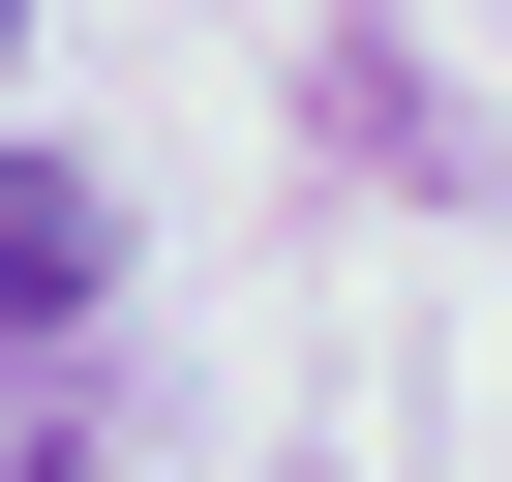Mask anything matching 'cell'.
<instances>
[{
	"label": "cell",
	"mask_w": 512,
	"mask_h": 482,
	"mask_svg": "<svg viewBox=\"0 0 512 482\" xmlns=\"http://www.w3.org/2000/svg\"><path fill=\"white\" fill-rule=\"evenodd\" d=\"M0 31H31V0H0Z\"/></svg>",
	"instance_id": "2"
},
{
	"label": "cell",
	"mask_w": 512,
	"mask_h": 482,
	"mask_svg": "<svg viewBox=\"0 0 512 482\" xmlns=\"http://www.w3.org/2000/svg\"><path fill=\"white\" fill-rule=\"evenodd\" d=\"M91 272H121V211L61 151H0V332H91Z\"/></svg>",
	"instance_id": "1"
}]
</instances>
